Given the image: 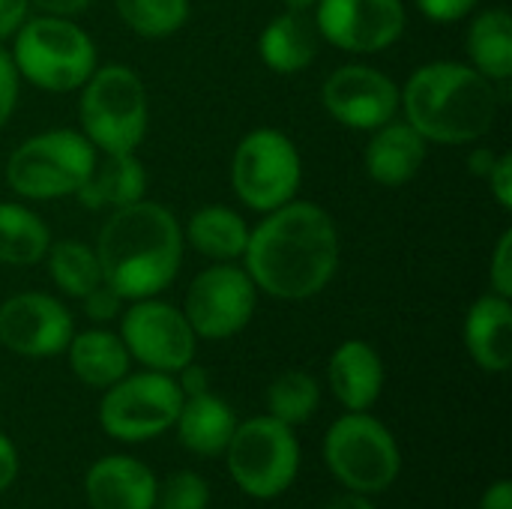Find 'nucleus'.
<instances>
[{"label":"nucleus","mask_w":512,"mask_h":509,"mask_svg":"<svg viewBox=\"0 0 512 509\" xmlns=\"http://www.w3.org/2000/svg\"><path fill=\"white\" fill-rule=\"evenodd\" d=\"M339 231L312 201H288L249 228L243 270L267 297L300 303L318 297L339 270Z\"/></svg>","instance_id":"f257e3e1"},{"label":"nucleus","mask_w":512,"mask_h":509,"mask_svg":"<svg viewBox=\"0 0 512 509\" xmlns=\"http://www.w3.org/2000/svg\"><path fill=\"white\" fill-rule=\"evenodd\" d=\"M183 228L177 216L156 201H135L111 210L96 237V258L102 282L126 303L159 297L180 273Z\"/></svg>","instance_id":"f03ea898"},{"label":"nucleus","mask_w":512,"mask_h":509,"mask_svg":"<svg viewBox=\"0 0 512 509\" xmlns=\"http://www.w3.org/2000/svg\"><path fill=\"white\" fill-rule=\"evenodd\" d=\"M399 93L405 120L429 144H477L492 132L498 117L495 81L480 75L471 63H426L411 72Z\"/></svg>","instance_id":"7ed1b4c3"},{"label":"nucleus","mask_w":512,"mask_h":509,"mask_svg":"<svg viewBox=\"0 0 512 509\" xmlns=\"http://www.w3.org/2000/svg\"><path fill=\"white\" fill-rule=\"evenodd\" d=\"M9 57L18 69V78L48 93L81 90L99 66L96 45L87 30H81L72 18L45 12L18 27Z\"/></svg>","instance_id":"20e7f679"},{"label":"nucleus","mask_w":512,"mask_h":509,"mask_svg":"<svg viewBox=\"0 0 512 509\" xmlns=\"http://www.w3.org/2000/svg\"><path fill=\"white\" fill-rule=\"evenodd\" d=\"M81 135L99 153H135L147 138L150 99L141 75L123 63L96 66L78 99Z\"/></svg>","instance_id":"39448f33"},{"label":"nucleus","mask_w":512,"mask_h":509,"mask_svg":"<svg viewBox=\"0 0 512 509\" xmlns=\"http://www.w3.org/2000/svg\"><path fill=\"white\" fill-rule=\"evenodd\" d=\"M324 462L348 492L381 495L402 474L393 432L369 411H345L324 435Z\"/></svg>","instance_id":"423d86ee"},{"label":"nucleus","mask_w":512,"mask_h":509,"mask_svg":"<svg viewBox=\"0 0 512 509\" xmlns=\"http://www.w3.org/2000/svg\"><path fill=\"white\" fill-rule=\"evenodd\" d=\"M99 150L75 129H48L21 141L6 162V183L30 201L69 198L96 165Z\"/></svg>","instance_id":"0eeeda50"},{"label":"nucleus","mask_w":512,"mask_h":509,"mask_svg":"<svg viewBox=\"0 0 512 509\" xmlns=\"http://www.w3.org/2000/svg\"><path fill=\"white\" fill-rule=\"evenodd\" d=\"M225 462L234 486L255 501L282 498L300 474V441L270 414L237 423Z\"/></svg>","instance_id":"6e6552de"},{"label":"nucleus","mask_w":512,"mask_h":509,"mask_svg":"<svg viewBox=\"0 0 512 509\" xmlns=\"http://www.w3.org/2000/svg\"><path fill=\"white\" fill-rule=\"evenodd\" d=\"M183 405V393L174 375L165 372H129L99 402V426L120 444H144L174 429Z\"/></svg>","instance_id":"1a4fd4ad"},{"label":"nucleus","mask_w":512,"mask_h":509,"mask_svg":"<svg viewBox=\"0 0 512 509\" xmlns=\"http://www.w3.org/2000/svg\"><path fill=\"white\" fill-rule=\"evenodd\" d=\"M300 183L303 159L285 132L261 126L240 138L231 159V186L249 210L270 213L294 201Z\"/></svg>","instance_id":"9d476101"},{"label":"nucleus","mask_w":512,"mask_h":509,"mask_svg":"<svg viewBox=\"0 0 512 509\" xmlns=\"http://www.w3.org/2000/svg\"><path fill=\"white\" fill-rule=\"evenodd\" d=\"M258 288L234 261H216L201 270L183 300V315L198 339L222 342L243 333L255 315Z\"/></svg>","instance_id":"9b49d317"},{"label":"nucleus","mask_w":512,"mask_h":509,"mask_svg":"<svg viewBox=\"0 0 512 509\" xmlns=\"http://www.w3.org/2000/svg\"><path fill=\"white\" fill-rule=\"evenodd\" d=\"M120 339L135 363L165 375H177L198 351V336L183 309L156 297L132 300L120 312Z\"/></svg>","instance_id":"f8f14e48"},{"label":"nucleus","mask_w":512,"mask_h":509,"mask_svg":"<svg viewBox=\"0 0 512 509\" xmlns=\"http://www.w3.org/2000/svg\"><path fill=\"white\" fill-rule=\"evenodd\" d=\"M315 30L348 54H378L399 42L408 24L402 0H318Z\"/></svg>","instance_id":"ddd939ff"},{"label":"nucleus","mask_w":512,"mask_h":509,"mask_svg":"<svg viewBox=\"0 0 512 509\" xmlns=\"http://www.w3.org/2000/svg\"><path fill=\"white\" fill-rule=\"evenodd\" d=\"M72 336L75 321L69 309L45 291H21L0 303V345L18 357H57Z\"/></svg>","instance_id":"4468645a"},{"label":"nucleus","mask_w":512,"mask_h":509,"mask_svg":"<svg viewBox=\"0 0 512 509\" xmlns=\"http://www.w3.org/2000/svg\"><path fill=\"white\" fill-rule=\"evenodd\" d=\"M399 84L375 66L345 63L321 84L327 114L357 132H372L399 114Z\"/></svg>","instance_id":"2eb2a0df"},{"label":"nucleus","mask_w":512,"mask_h":509,"mask_svg":"<svg viewBox=\"0 0 512 509\" xmlns=\"http://www.w3.org/2000/svg\"><path fill=\"white\" fill-rule=\"evenodd\" d=\"M156 474L135 456L111 453L96 459L84 474V495L90 509H153Z\"/></svg>","instance_id":"dca6fc26"},{"label":"nucleus","mask_w":512,"mask_h":509,"mask_svg":"<svg viewBox=\"0 0 512 509\" xmlns=\"http://www.w3.org/2000/svg\"><path fill=\"white\" fill-rule=\"evenodd\" d=\"M369 135L372 138L366 144L363 165H366V174L378 186L396 189V186L411 183L420 174V168L426 162L429 141L408 120L393 117L384 126L372 129Z\"/></svg>","instance_id":"f3484780"},{"label":"nucleus","mask_w":512,"mask_h":509,"mask_svg":"<svg viewBox=\"0 0 512 509\" xmlns=\"http://www.w3.org/2000/svg\"><path fill=\"white\" fill-rule=\"evenodd\" d=\"M327 384L345 411H372L384 390V363L369 342L348 339L330 354Z\"/></svg>","instance_id":"a211bd4d"},{"label":"nucleus","mask_w":512,"mask_h":509,"mask_svg":"<svg viewBox=\"0 0 512 509\" xmlns=\"http://www.w3.org/2000/svg\"><path fill=\"white\" fill-rule=\"evenodd\" d=\"M465 348L471 360L489 372L504 375L512 363V303L495 291L477 297L465 315Z\"/></svg>","instance_id":"6ab92c4d"},{"label":"nucleus","mask_w":512,"mask_h":509,"mask_svg":"<svg viewBox=\"0 0 512 509\" xmlns=\"http://www.w3.org/2000/svg\"><path fill=\"white\" fill-rule=\"evenodd\" d=\"M237 423L240 420L234 408L225 399H219L213 390H204L198 396H183L174 429H177L180 444L192 456L216 459V456H225Z\"/></svg>","instance_id":"aec40b11"},{"label":"nucleus","mask_w":512,"mask_h":509,"mask_svg":"<svg viewBox=\"0 0 512 509\" xmlns=\"http://www.w3.org/2000/svg\"><path fill=\"white\" fill-rule=\"evenodd\" d=\"M147 195V168L135 153H102L75 198L87 210H120Z\"/></svg>","instance_id":"412c9836"},{"label":"nucleus","mask_w":512,"mask_h":509,"mask_svg":"<svg viewBox=\"0 0 512 509\" xmlns=\"http://www.w3.org/2000/svg\"><path fill=\"white\" fill-rule=\"evenodd\" d=\"M318 30L309 12H282L270 18L258 36L261 63L279 75L303 72L318 54Z\"/></svg>","instance_id":"4be33fe9"},{"label":"nucleus","mask_w":512,"mask_h":509,"mask_svg":"<svg viewBox=\"0 0 512 509\" xmlns=\"http://www.w3.org/2000/svg\"><path fill=\"white\" fill-rule=\"evenodd\" d=\"M63 354L69 357L72 375L84 387H93V390H108L123 375H129V366H132V357L120 333H111L105 327L75 333Z\"/></svg>","instance_id":"5701e85b"},{"label":"nucleus","mask_w":512,"mask_h":509,"mask_svg":"<svg viewBox=\"0 0 512 509\" xmlns=\"http://www.w3.org/2000/svg\"><path fill=\"white\" fill-rule=\"evenodd\" d=\"M465 51L471 66L495 84L510 81L512 75V15L504 6L480 12L465 36Z\"/></svg>","instance_id":"b1692460"},{"label":"nucleus","mask_w":512,"mask_h":509,"mask_svg":"<svg viewBox=\"0 0 512 509\" xmlns=\"http://www.w3.org/2000/svg\"><path fill=\"white\" fill-rule=\"evenodd\" d=\"M183 240L195 252L207 255L210 261H237L246 252L249 225L237 210L222 207V204H210V207H201L189 216Z\"/></svg>","instance_id":"393cba45"},{"label":"nucleus","mask_w":512,"mask_h":509,"mask_svg":"<svg viewBox=\"0 0 512 509\" xmlns=\"http://www.w3.org/2000/svg\"><path fill=\"white\" fill-rule=\"evenodd\" d=\"M51 246L48 225L24 204L0 201V264L33 267Z\"/></svg>","instance_id":"a878e982"},{"label":"nucleus","mask_w":512,"mask_h":509,"mask_svg":"<svg viewBox=\"0 0 512 509\" xmlns=\"http://www.w3.org/2000/svg\"><path fill=\"white\" fill-rule=\"evenodd\" d=\"M45 267L51 282L66 294V297H87L99 282H102V270H99V258L93 246H84L78 240H51L48 252H45Z\"/></svg>","instance_id":"bb28decb"},{"label":"nucleus","mask_w":512,"mask_h":509,"mask_svg":"<svg viewBox=\"0 0 512 509\" xmlns=\"http://www.w3.org/2000/svg\"><path fill=\"white\" fill-rule=\"evenodd\" d=\"M318 405H321V384L303 369H288L267 387V414L291 429L309 423Z\"/></svg>","instance_id":"cd10ccee"},{"label":"nucleus","mask_w":512,"mask_h":509,"mask_svg":"<svg viewBox=\"0 0 512 509\" xmlns=\"http://www.w3.org/2000/svg\"><path fill=\"white\" fill-rule=\"evenodd\" d=\"M114 6L120 21L144 39L174 36L189 18V0H114Z\"/></svg>","instance_id":"c85d7f7f"},{"label":"nucleus","mask_w":512,"mask_h":509,"mask_svg":"<svg viewBox=\"0 0 512 509\" xmlns=\"http://www.w3.org/2000/svg\"><path fill=\"white\" fill-rule=\"evenodd\" d=\"M210 507V486L195 471H174L156 489L153 509H207Z\"/></svg>","instance_id":"c756f323"},{"label":"nucleus","mask_w":512,"mask_h":509,"mask_svg":"<svg viewBox=\"0 0 512 509\" xmlns=\"http://www.w3.org/2000/svg\"><path fill=\"white\" fill-rule=\"evenodd\" d=\"M489 285L495 294L501 297H510L512 300V231L507 228L498 243H495V252H492V261H489Z\"/></svg>","instance_id":"7c9ffc66"},{"label":"nucleus","mask_w":512,"mask_h":509,"mask_svg":"<svg viewBox=\"0 0 512 509\" xmlns=\"http://www.w3.org/2000/svg\"><path fill=\"white\" fill-rule=\"evenodd\" d=\"M81 303H84L87 318H90V321H96V324L114 321V318L123 312V306H126V300H123L114 288H108L105 282H99L87 297H81Z\"/></svg>","instance_id":"2f4dec72"},{"label":"nucleus","mask_w":512,"mask_h":509,"mask_svg":"<svg viewBox=\"0 0 512 509\" xmlns=\"http://www.w3.org/2000/svg\"><path fill=\"white\" fill-rule=\"evenodd\" d=\"M480 0H417V9L438 24H453L462 21L465 15H471L477 9Z\"/></svg>","instance_id":"473e14b6"},{"label":"nucleus","mask_w":512,"mask_h":509,"mask_svg":"<svg viewBox=\"0 0 512 509\" xmlns=\"http://www.w3.org/2000/svg\"><path fill=\"white\" fill-rule=\"evenodd\" d=\"M18 69L9 57V51L0 48V129L3 123L12 117L15 111V102H18Z\"/></svg>","instance_id":"72a5a7b5"},{"label":"nucleus","mask_w":512,"mask_h":509,"mask_svg":"<svg viewBox=\"0 0 512 509\" xmlns=\"http://www.w3.org/2000/svg\"><path fill=\"white\" fill-rule=\"evenodd\" d=\"M486 183H489V189H492V195H495V201L501 204V210L504 213H510L512 210V153H498V162H495V168L489 171V177H486Z\"/></svg>","instance_id":"f704fd0d"},{"label":"nucleus","mask_w":512,"mask_h":509,"mask_svg":"<svg viewBox=\"0 0 512 509\" xmlns=\"http://www.w3.org/2000/svg\"><path fill=\"white\" fill-rule=\"evenodd\" d=\"M30 18V0H0V42L12 39Z\"/></svg>","instance_id":"c9c22d12"},{"label":"nucleus","mask_w":512,"mask_h":509,"mask_svg":"<svg viewBox=\"0 0 512 509\" xmlns=\"http://www.w3.org/2000/svg\"><path fill=\"white\" fill-rule=\"evenodd\" d=\"M18 471H21V459H18V450L12 444V438H6L0 432V495L12 489V483L18 480Z\"/></svg>","instance_id":"e433bc0d"},{"label":"nucleus","mask_w":512,"mask_h":509,"mask_svg":"<svg viewBox=\"0 0 512 509\" xmlns=\"http://www.w3.org/2000/svg\"><path fill=\"white\" fill-rule=\"evenodd\" d=\"M174 378H177V387H180L183 396H198V393L210 390V375H207V369L198 366L195 360H192L189 366H183Z\"/></svg>","instance_id":"4c0bfd02"},{"label":"nucleus","mask_w":512,"mask_h":509,"mask_svg":"<svg viewBox=\"0 0 512 509\" xmlns=\"http://www.w3.org/2000/svg\"><path fill=\"white\" fill-rule=\"evenodd\" d=\"M477 509H512V483L510 480H495L483 495Z\"/></svg>","instance_id":"58836bf2"},{"label":"nucleus","mask_w":512,"mask_h":509,"mask_svg":"<svg viewBox=\"0 0 512 509\" xmlns=\"http://www.w3.org/2000/svg\"><path fill=\"white\" fill-rule=\"evenodd\" d=\"M93 0H30V6H36L45 15H63V18H75L78 12H84Z\"/></svg>","instance_id":"ea45409f"},{"label":"nucleus","mask_w":512,"mask_h":509,"mask_svg":"<svg viewBox=\"0 0 512 509\" xmlns=\"http://www.w3.org/2000/svg\"><path fill=\"white\" fill-rule=\"evenodd\" d=\"M495 162H498V153L489 150V147H474L471 156H468V168H471V174L480 177V180L489 177V171L495 168Z\"/></svg>","instance_id":"a19ab883"},{"label":"nucleus","mask_w":512,"mask_h":509,"mask_svg":"<svg viewBox=\"0 0 512 509\" xmlns=\"http://www.w3.org/2000/svg\"><path fill=\"white\" fill-rule=\"evenodd\" d=\"M324 509H378L372 501H369V495H360V492H342V495H336L333 501H327Z\"/></svg>","instance_id":"79ce46f5"},{"label":"nucleus","mask_w":512,"mask_h":509,"mask_svg":"<svg viewBox=\"0 0 512 509\" xmlns=\"http://www.w3.org/2000/svg\"><path fill=\"white\" fill-rule=\"evenodd\" d=\"M291 12H312L318 0H282Z\"/></svg>","instance_id":"37998d69"}]
</instances>
